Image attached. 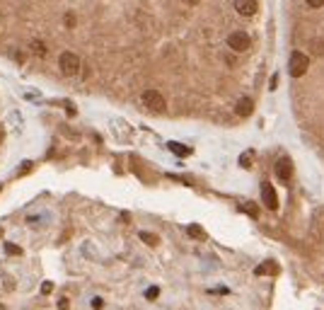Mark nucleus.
Instances as JSON below:
<instances>
[{"instance_id": "nucleus-1", "label": "nucleus", "mask_w": 324, "mask_h": 310, "mask_svg": "<svg viewBox=\"0 0 324 310\" xmlns=\"http://www.w3.org/2000/svg\"><path fill=\"white\" fill-rule=\"evenodd\" d=\"M141 102H143L150 112H157V114L167 109V102L162 97V92H157V90H145L143 95H141Z\"/></svg>"}, {"instance_id": "nucleus-2", "label": "nucleus", "mask_w": 324, "mask_h": 310, "mask_svg": "<svg viewBox=\"0 0 324 310\" xmlns=\"http://www.w3.org/2000/svg\"><path fill=\"white\" fill-rule=\"evenodd\" d=\"M307 68H310V58L300 53V51H293L290 53V61H288V71L293 78H302V75L307 73Z\"/></svg>"}, {"instance_id": "nucleus-3", "label": "nucleus", "mask_w": 324, "mask_h": 310, "mask_svg": "<svg viewBox=\"0 0 324 310\" xmlns=\"http://www.w3.org/2000/svg\"><path fill=\"white\" fill-rule=\"evenodd\" d=\"M58 66L60 71H63V75H78L80 73V58H78V53H73V51H63L58 58Z\"/></svg>"}, {"instance_id": "nucleus-4", "label": "nucleus", "mask_w": 324, "mask_h": 310, "mask_svg": "<svg viewBox=\"0 0 324 310\" xmlns=\"http://www.w3.org/2000/svg\"><path fill=\"white\" fill-rule=\"evenodd\" d=\"M249 44H252V39H249L247 32H232V34L228 37V46L232 51H237V53H240V51H247L249 49Z\"/></svg>"}, {"instance_id": "nucleus-5", "label": "nucleus", "mask_w": 324, "mask_h": 310, "mask_svg": "<svg viewBox=\"0 0 324 310\" xmlns=\"http://www.w3.org/2000/svg\"><path fill=\"white\" fill-rule=\"evenodd\" d=\"M262 201H264V206L269 209V211H276V209H278L276 189L269 184V182H264V184H262Z\"/></svg>"}, {"instance_id": "nucleus-6", "label": "nucleus", "mask_w": 324, "mask_h": 310, "mask_svg": "<svg viewBox=\"0 0 324 310\" xmlns=\"http://www.w3.org/2000/svg\"><path fill=\"white\" fill-rule=\"evenodd\" d=\"M276 177L281 182H290V177H293V162H290V158H278L276 160Z\"/></svg>"}, {"instance_id": "nucleus-7", "label": "nucleus", "mask_w": 324, "mask_h": 310, "mask_svg": "<svg viewBox=\"0 0 324 310\" xmlns=\"http://www.w3.org/2000/svg\"><path fill=\"white\" fill-rule=\"evenodd\" d=\"M235 10L242 17H252L256 13V0H235Z\"/></svg>"}, {"instance_id": "nucleus-8", "label": "nucleus", "mask_w": 324, "mask_h": 310, "mask_svg": "<svg viewBox=\"0 0 324 310\" xmlns=\"http://www.w3.org/2000/svg\"><path fill=\"white\" fill-rule=\"evenodd\" d=\"M254 112V99L252 97H240L235 104V114L237 116H249Z\"/></svg>"}, {"instance_id": "nucleus-9", "label": "nucleus", "mask_w": 324, "mask_h": 310, "mask_svg": "<svg viewBox=\"0 0 324 310\" xmlns=\"http://www.w3.org/2000/svg\"><path fill=\"white\" fill-rule=\"evenodd\" d=\"M278 272V264H274V262H264L262 267H256L254 269V274L256 276H264V274H276Z\"/></svg>"}, {"instance_id": "nucleus-10", "label": "nucleus", "mask_w": 324, "mask_h": 310, "mask_svg": "<svg viewBox=\"0 0 324 310\" xmlns=\"http://www.w3.org/2000/svg\"><path fill=\"white\" fill-rule=\"evenodd\" d=\"M29 49H32V53H34V56H44V53H46V44H44V41H32V44H29Z\"/></svg>"}, {"instance_id": "nucleus-11", "label": "nucleus", "mask_w": 324, "mask_h": 310, "mask_svg": "<svg viewBox=\"0 0 324 310\" xmlns=\"http://www.w3.org/2000/svg\"><path fill=\"white\" fill-rule=\"evenodd\" d=\"M167 148L172 150V153H177V155H189V153H191V148H186V146H181V143H174V141L169 143Z\"/></svg>"}, {"instance_id": "nucleus-12", "label": "nucleus", "mask_w": 324, "mask_h": 310, "mask_svg": "<svg viewBox=\"0 0 324 310\" xmlns=\"http://www.w3.org/2000/svg\"><path fill=\"white\" fill-rule=\"evenodd\" d=\"M186 233H189L191 237H196V240H204L206 237V233H204V228H201V225H189V228H186Z\"/></svg>"}, {"instance_id": "nucleus-13", "label": "nucleus", "mask_w": 324, "mask_h": 310, "mask_svg": "<svg viewBox=\"0 0 324 310\" xmlns=\"http://www.w3.org/2000/svg\"><path fill=\"white\" fill-rule=\"evenodd\" d=\"M240 165H242V167H252V150L242 153V155H240Z\"/></svg>"}, {"instance_id": "nucleus-14", "label": "nucleus", "mask_w": 324, "mask_h": 310, "mask_svg": "<svg viewBox=\"0 0 324 310\" xmlns=\"http://www.w3.org/2000/svg\"><path fill=\"white\" fill-rule=\"evenodd\" d=\"M141 240H143V242H148V245H153V247H155L157 245V235H153V233H141Z\"/></svg>"}, {"instance_id": "nucleus-15", "label": "nucleus", "mask_w": 324, "mask_h": 310, "mask_svg": "<svg viewBox=\"0 0 324 310\" xmlns=\"http://www.w3.org/2000/svg\"><path fill=\"white\" fill-rule=\"evenodd\" d=\"M157 296H160V288H157V286H150V288L145 291V298H148V300H155Z\"/></svg>"}, {"instance_id": "nucleus-16", "label": "nucleus", "mask_w": 324, "mask_h": 310, "mask_svg": "<svg viewBox=\"0 0 324 310\" xmlns=\"http://www.w3.org/2000/svg\"><path fill=\"white\" fill-rule=\"evenodd\" d=\"M310 49H312L314 53H324V44L322 41H312V44H310Z\"/></svg>"}, {"instance_id": "nucleus-17", "label": "nucleus", "mask_w": 324, "mask_h": 310, "mask_svg": "<svg viewBox=\"0 0 324 310\" xmlns=\"http://www.w3.org/2000/svg\"><path fill=\"white\" fill-rule=\"evenodd\" d=\"M5 252H8V255H20V247L12 245V242H8V245H5Z\"/></svg>"}, {"instance_id": "nucleus-18", "label": "nucleus", "mask_w": 324, "mask_h": 310, "mask_svg": "<svg viewBox=\"0 0 324 310\" xmlns=\"http://www.w3.org/2000/svg\"><path fill=\"white\" fill-rule=\"evenodd\" d=\"M92 308L102 310V308H104V300H102V298H92Z\"/></svg>"}, {"instance_id": "nucleus-19", "label": "nucleus", "mask_w": 324, "mask_h": 310, "mask_svg": "<svg viewBox=\"0 0 324 310\" xmlns=\"http://www.w3.org/2000/svg\"><path fill=\"white\" fill-rule=\"evenodd\" d=\"M66 27H75V15L73 13L66 15Z\"/></svg>"}, {"instance_id": "nucleus-20", "label": "nucleus", "mask_w": 324, "mask_h": 310, "mask_svg": "<svg viewBox=\"0 0 324 310\" xmlns=\"http://www.w3.org/2000/svg\"><path fill=\"white\" fill-rule=\"evenodd\" d=\"M244 209H247L249 216H256V206H254V204H244Z\"/></svg>"}, {"instance_id": "nucleus-21", "label": "nucleus", "mask_w": 324, "mask_h": 310, "mask_svg": "<svg viewBox=\"0 0 324 310\" xmlns=\"http://www.w3.org/2000/svg\"><path fill=\"white\" fill-rule=\"evenodd\" d=\"M307 5H310V8H322L324 0H307Z\"/></svg>"}, {"instance_id": "nucleus-22", "label": "nucleus", "mask_w": 324, "mask_h": 310, "mask_svg": "<svg viewBox=\"0 0 324 310\" xmlns=\"http://www.w3.org/2000/svg\"><path fill=\"white\" fill-rule=\"evenodd\" d=\"M68 305H71V303H68V298H60V300H58V308L60 310H68Z\"/></svg>"}, {"instance_id": "nucleus-23", "label": "nucleus", "mask_w": 324, "mask_h": 310, "mask_svg": "<svg viewBox=\"0 0 324 310\" xmlns=\"http://www.w3.org/2000/svg\"><path fill=\"white\" fill-rule=\"evenodd\" d=\"M276 85H278V75H274L271 83H269V90H276Z\"/></svg>"}, {"instance_id": "nucleus-24", "label": "nucleus", "mask_w": 324, "mask_h": 310, "mask_svg": "<svg viewBox=\"0 0 324 310\" xmlns=\"http://www.w3.org/2000/svg\"><path fill=\"white\" fill-rule=\"evenodd\" d=\"M51 288H53V286H51V284H48V281H46V284H44V288H41V291H44V293H51Z\"/></svg>"}, {"instance_id": "nucleus-25", "label": "nucleus", "mask_w": 324, "mask_h": 310, "mask_svg": "<svg viewBox=\"0 0 324 310\" xmlns=\"http://www.w3.org/2000/svg\"><path fill=\"white\" fill-rule=\"evenodd\" d=\"M0 141H3V129H0Z\"/></svg>"}]
</instances>
